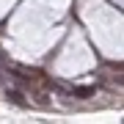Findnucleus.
<instances>
[{"mask_svg": "<svg viewBox=\"0 0 124 124\" xmlns=\"http://www.w3.org/2000/svg\"><path fill=\"white\" fill-rule=\"evenodd\" d=\"M94 88L91 85H77V88H72V97H77V99H85V97H91Z\"/></svg>", "mask_w": 124, "mask_h": 124, "instance_id": "nucleus-1", "label": "nucleus"}]
</instances>
